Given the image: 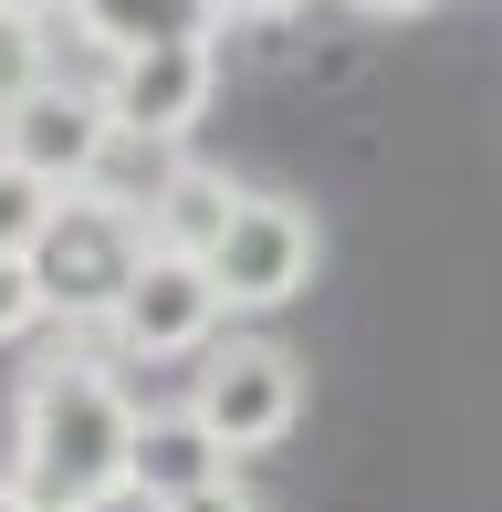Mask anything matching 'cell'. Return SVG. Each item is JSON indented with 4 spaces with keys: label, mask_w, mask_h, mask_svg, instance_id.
Listing matches in <instances>:
<instances>
[{
    "label": "cell",
    "mask_w": 502,
    "mask_h": 512,
    "mask_svg": "<svg viewBox=\"0 0 502 512\" xmlns=\"http://www.w3.org/2000/svg\"><path fill=\"white\" fill-rule=\"evenodd\" d=\"M136 429H147V408L126 398L105 335H63L53 356L21 366L11 492L32 512H116V502H136Z\"/></svg>",
    "instance_id": "6da1fadb"
},
{
    "label": "cell",
    "mask_w": 502,
    "mask_h": 512,
    "mask_svg": "<svg viewBox=\"0 0 502 512\" xmlns=\"http://www.w3.org/2000/svg\"><path fill=\"white\" fill-rule=\"evenodd\" d=\"M147 220L116 199H95V189H74L53 209V230L32 241V272H42V304H53L63 335H105V314L126 304V283L147 272Z\"/></svg>",
    "instance_id": "7a4b0ae2"
},
{
    "label": "cell",
    "mask_w": 502,
    "mask_h": 512,
    "mask_svg": "<svg viewBox=\"0 0 502 512\" xmlns=\"http://www.w3.org/2000/svg\"><path fill=\"white\" fill-rule=\"evenodd\" d=\"M178 408H189L199 429L231 450V471H241V460H262V450L293 439V418H304V366H293V345H272V335H220L210 356L189 366V398Z\"/></svg>",
    "instance_id": "3957f363"
},
{
    "label": "cell",
    "mask_w": 502,
    "mask_h": 512,
    "mask_svg": "<svg viewBox=\"0 0 502 512\" xmlns=\"http://www.w3.org/2000/svg\"><path fill=\"white\" fill-rule=\"evenodd\" d=\"M314 262H325L314 209L283 199V189H251L241 220L220 230V251H210V283H220V304H231V314H283L293 293L314 283Z\"/></svg>",
    "instance_id": "277c9868"
},
{
    "label": "cell",
    "mask_w": 502,
    "mask_h": 512,
    "mask_svg": "<svg viewBox=\"0 0 502 512\" xmlns=\"http://www.w3.org/2000/svg\"><path fill=\"white\" fill-rule=\"evenodd\" d=\"M220 304L210 262H178V251H147V272L126 283V304L105 314V356H136V366H199L220 345Z\"/></svg>",
    "instance_id": "5b68a950"
},
{
    "label": "cell",
    "mask_w": 502,
    "mask_h": 512,
    "mask_svg": "<svg viewBox=\"0 0 502 512\" xmlns=\"http://www.w3.org/2000/svg\"><path fill=\"white\" fill-rule=\"evenodd\" d=\"M220 95V32L210 42H157L136 63H105V105H116L126 136H157V147H189V126Z\"/></svg>",
    "instance_id": "8992f818"
},
{
    "label": "cell",
    "mask_w": 502,
    "mask_h": 512,
    "mask_svg": "<svg viewBox=\"0 0 502 512\" xmlns=\"http://www.w3.org/2000/svg\"><path fill=\"white\" fill-rule=\"evenodd\" d=\"M105 136H116V105H105V84H42L32 105L11 115V126H0V157H11V168H32L42 189H63L74 199L84 178H95V157H105Z\"/></svg>",
    "instance_id": "52a82bcc"
},
{
    "label": "cell",
    "mask_w": 502,
    "mask_h": 512,
    "mask_svg": "<svg viewBox=\"0 0 502 512\" xmlns=\"http://www.w3.org/2000/svg\"><path fill=\"white\" fill-rule=\"evenodd\" d=\"M210 481H231V450H220L189 408H147V429H136V502L157 512V502L210 492Z\"/></svg>",
    "instance_id": "ba28073f"
},
{
    "label": "cell",
    "mask_w": 502,
    "mask_h": 512,
    "mask_svg": "<svg viewBox=\"0 0 502 512\" xmlns=\"http://www.w3.org/2000/svg\"><path fill=\"white\" fill-rule=\"evenodd\" d=\"M63 11H74V32L95 42L105 63H136V53H157V42H210L220 32L210 0H63Z\"/></svg>",
    "instance_id": "9c48e42d"
},
{
    "label": "cell",
    "mask_w": 502,
    "mask_h": 512,
    "mask_svg": "<svg viewBox=\"0 0 502 512\" xmlns=\"http://www.w3.org/2000/svg\"><path fill=\"white\" fill-rule=\"evenodd\" d=\"M241 199H251L241 178H220V168H189L168 199H157L147 241H157V251H178V262H210V251H220V230L241 220Z\"/></svg>",
    "instance_id": "30bf717a"
},
{
    "label": "cell",
    "mask_w": 502,
    "mask_h": 512,
    "mask_svg": "<svg viewBox=\"0 0 502 512\" xmlns=\"http://www.w3.org/2000/svg\"><path fill=\"white\" fill-rule=\"evenodd\" d=\"M178 178H189V147H157V136H126V126H116L84 189H95V199H116V209H136V220H157V199H168Z\"/></svg>",
    "instance_id": "8fae6325"
},
{
    "label": "cell",
    "mask_w": 502,
    "mask_h": 512,
    "mask_svg": "<svg viewBox=\"0 0 502 512\" xmlns=\"http://www.w3.org/2000/svg\"><path fill=\"white\" fill-rule=\"evenodd\" d=\"M42 84H63V63H53V21L0 11V126H11V115L32 105Z\"/></svg>",
    "instance_id": "7c38bea8"
},
{
    "label": "cell",
    "mask_w": 502,
    "mask_h": 512,
    "mask_svg": "<svg viewBox=\"0 0 502 512\" xmlns=\"http://www.w3.org/2000/svg\"><path fill=\"white\" fill-rule=\"evenodd\" d=\"M53 209H63V189H42L32 168L0 157V262H32V241L53 230Z\"/></svg>",
    "instance_id": "4fadbf2b"
},
{
    "label": "cell",
    "mask_w": 502,
    "mask_h": 512,
    "mask_svg": "<svg viewBox=\"0 0 502 512\" xmlns=\"http://www.w3.org/2000/svg\"><path fill=\"white\" fill-rule=\"evenodd\" d=\"M42 324H53V304H42V272H32V262H0V345H32Z\"/></svg>",
    "instance_id": "5bb4252c"
},
{
    "label": "cell",
    "mask_w": 502,
    "mask_h": 512,
    "mask_svg": "<svg viewBox=\"0 0 502 512\" xmlns=\"http://www.w3.org/2000/svg\"><path fill=\"white\" fill-rule=\"evenodd\" d=\"M157 512H262V502H251V481L231 471V481H210V492H189V502H157Z\"/></svg>",
    "instance_id": "9a60e30c"
},
{
    "label": "cell",
    "mask_w": 502,
    "mask_h": 512,
    "mask_svg": "<svg viewBox=\"0 0 502 512\" xmlns=\"http://www.w3.org/2000/svg\"><path fill=\"white\" fill-rule=\"evenodd\" d=\"M220 21H283V11H304V0H210Z\"/></svg>",
    "instance_id": "2e32d148"
},
{
    "label": "cell",
    "mask_w": 502,
    "mask_h": 512,
    "mask_svg": "<svg viewBox=\"0 0 502 512\" xmlns=\"http://www.w3.org/2000/svg\"><path fill=\"white\" fill-rule=\"evenodd\" d=\"M356 11H377V21H419V11H440V0H356Z\"/></svg>",
    "instance_id": "e0dca14e"
},
{
    "label": "cell",
    "mask_w": 502,
    "mask_h": 512,
    "mask_svg": "<svg viewBox=\"0 0 502 512\" xmlns=\"http://www.w3.org/2000/svg\"><path fill=\"white\" fill-rule=\"evenodd\" d=\"M0 11H21V21H53V11H63V0H0Z\"/></svg>",
    "instance_id": "ac0fdd59"
},
{
    "label": "cell",
    "mask_w": 502,
    "mask_h": 512,
    "mask_svg": "<svg viewBox=\"0 0 502 512\" xmlns=\"http://www.w3.org/2000/svg\"><path fill=\"white\" fill-rule=\"evenodd\" d=\"M0 512H32V502H21V492H11V481H0Z\"/></svg>",
    "instance_id": "d6986e66"
}]
</instances>
